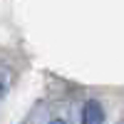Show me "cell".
I'll use <instances>...</instances> for the list:
<instances>
[{"mask_svg":"<svg viewBox=\"0 0 124 124\" xmlns=\"http://www.w3.org/2000/svg\"><path fill=\"white\" fill-rule=\"evenodd\" d=\"M104 119V114H102V107L97 104V102H87V107H85V122L87 124H97Z\"/></svg>","mask_w":124,"mask_h":124,"instance_id":"1","label":"cell"}]
</instances>
